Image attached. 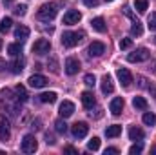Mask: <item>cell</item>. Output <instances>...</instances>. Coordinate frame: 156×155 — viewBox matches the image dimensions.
<instances>
[{
  "label": "cell",
  "mask_w": 156,
  "mask_h": 155,
  "mask_svg": "<svg viewBox=\"0 0 156 155\" xmlns=\"http://www.w3.org/2000/svg\"><path fill=\"white\" fill-rule=\"evenodd\" d=\"M83 37H85L83 31H66L62 35V44L66 47H75V46H78V42L83 40Z\"/></svg>",
  "instance_id": "3957f363"
},
{
  "label": "cell",
  "mask_w": 156,
  "mask_h": 155,
  "mask_svg": "<svg viewBox=\"0 0 156 155\" xmlns=\"http://www.w3.org/2000/svg\"><path fill=\"white\" fill-rule=\"evenodd\" d=\"M55 130H56L58 133H66V131H67V124H66V120H64V119H58V120L55 122Z\"/></svg>",
  "instance_id": "4dcf8cb0"
},
{
  "label": "cell",
  "mask_w": 156,
  "mask_h": 155,
  "mask_svg": "<svg viewBox=\"0 0 156 155\" xmlns=\"http://www.w3.org/2000/svg\"><path fill=\"white\" fill-rule=\"evenodd\" d=\"M91 26H93V29H94V31H98V33H104V31L107 29V26H105V20H104L102 17H96V18H93V20H91Z\"/></svg>",
  "instance_id": "ffe728a7"
},
{
  "label": "cell",
  "mask_w": 156,
  "mask_h": 155,
  "mask_svg": "<svg viewBox=\"0 0 156 155\" xmlns=\"http://www.w3.org/2000/svg\"><path fill=\"white\" fill-rule=\"evenodd\" d=\"M5 68H7V64H5V60H2V59H0V71H2V70H5Z\"/></svg>",
  "instance_id": "f6af8a7d"
},
{
  "label": "cell",
  "mask_w": 156,
  "mask_h": 155,
  "mask_svg": "<svg viewBox=\"0 0 156 155\" xmlns=\"http://www.w3.org/2000/svg\"><path fill=\"white\" fill-rule=\"evenodd\" d=\"M142 120H144V124H145V126H154V124H156V115H154V113H151V112H147V113H144Z\"/></svg>",
  "instance_id": "83f0119b"
},
{
  "label": "cell",
  "mask_w": 156,
  "mask_h": 155,
  "mask_svg": "<svg viewBox=\"0 0 156 155\" xmlns=\"http://www.w3.org/2000/svg\"><path fill=\"white\" fill-rule=\"evenodd\" d=\"M82 104H83V108H87V110H91L93 106H94V95H93V91H83L82 93Z\"/></svg>",
  "instance_id": "ac0fdd59"
},
{
  "label": "cell",
  "mask_w": 156,
  "mask_h": 155,
  "mask_svg": "<svg viewBox=\"0 0 156 155\" xmlns=\"http://www.w3.org/2000/svg\"><path fill=\"white\" fill-rule=\"evenodd\" d=\"M105 2H113V0H105Z\"/></svg>",
  "instance_id": "c3c4849f"
},
{
  "label": "cell",
  "mask_w": 156,
  "mask_h": 155,
  "mask_svg": "<svg viewBox=\"0 0 156 155\" xmlns=\"http://www.w3.org/2000/svg\"><path fill=\"white\" fill-rule=\"evenodd\" d=\"M56 13H58V4H44V6H40L38 13H37V17H38L40 20H44V22H49V20H53L55 17H56Z\"/></svg>",
  "instance_id": "7a4b0ae2"
},
{
  "label": "cell",
  "mask_w": 156,
  "mask_h": 155,
  "mask_svg": "<svg viewBox=\"0 0 156 155\" xmlns=\"http://www.w3.org/2000/svg\"><path fill=\"white\" fill-rule=\"evenodd\" d=\"M115 91V84H113V77L111 75H104L102 77V93L104 95H109Z\"/></svg>",
  "instance_id": "9a60e30c"
},
{
  "label": "cell",
  "mask_w": 156,
  "mask_h": 155,
  "mask_svg": "<svg viewBox=\"0 0 156 155\" xmlns=\"http://www.w3.org/2000/svg\"><path fill=\"white\" fill-rule=\"evenodd\" d=\"M145 82H147V80H145L144 77H138V86H140V88H147V84H145Z\"/></svg>",
  "instance_id": "60d3db41"
},
{
  "label": "cell",
  "mask_w": 156,
  "mask_h": 155,
  "mask_svg": "<svg viewBox=\"0 0 156 155\" xmlns=\"http://www.w3.org/2000/svg\"><path fill=\"white\" fill-rule=\"evenodd\" d=\"M27 82H29V86H31V88H35V89H40V88H45L49 80H47V77H44V75L37 73V75H31Z\"/></svg>",
  "instance_id": "8fae6325"
},
{
  "label": "cell",
  "mask_w": 156,
  "mask_h": 155,
  "mask_svg": "<svg viewBox=\"0 0 156 155\" xmlns=\"http://www.w3.org/2000/svg\"><path fill=\"white\" fill-rule=\"evenodd\" d=\"M147 7H149V2L147 0H134V9L138 13H145Z\"/></svg>",
  "instance_id": "f1b7e54d"
},
{
  "label": "cell",
  "mask_w": 156,
  "mask_h": 155,
  "mask_svg": "<svg viewBox=\"0 0 156 155\" xmlns=\"http://www.w3.org/2000/svg\"><path fill=\"white\" fill-rule=\"evenodd\" d=\"M27 37H29V28H27V26H18V28L15 29V39L26 40Z\"/></svg>",
  "instance_id": "7402d4cb"
},
{
  "label": "cell",
  "mask_w": 156,
  "mask_h": 155,
  "mask_svg": "<svg viewBox=\"0 0 156 155\" xmlns=\"http://www.w3.org/2000/svg\"><path fill=\"white\" fill-rule=\"evenodd\" d=\"M11 26H13V20H11L9 17L2 18V20H0V33H7V31L11 29Z\"/></svg>",
  "instance_id": "4316f807"
},
{
  "label": "cell",
  "mask_w": 156,
  "mask_h": 155,
  "mask_svg": "<svg viewBox=\"0 0 156 155\" xmlns=\"http://www.w3.org/2000/svg\"><path fill=\"white\" fill-rule=\"evenodd\" d=\"M45 142H47V144H51V146H53V144H55V142H56V141H55V139H53V135H49V133H45Z\"/></svg>",
  "instance_id": "f35d334b"
},
{
  "label": "cell",
  "mask_w": 156,
  "mask_h": 155,
  "mask_svg": "<svg viewBox=\"0 0 156 155\" xmlns=\"http://www.w3.org/2000/svg\"><path fill=\"white\" fill-rule=\"evenodd\" d=\"M0 102H2V106H5L13 115H18V100H16V97L13 95V91L11 89H2L0 91Z\"/></svg>",
  "instance_id": "6da1fadb"
},
{
  "label": "cell",
  "mask_w": 156,
  "mask_h": 155,
  "mask_svg": "<svg viewBox=\"0 0 156 155\" xmlns=\"http://www.w3.org/2000/svg\"><path fill=\"white\" fill-rule=\"evenodd\" d=\"M71 131H73V135L76 139H83L87 135V131H89V126H87V122H76V124H73Z\"/></svg>",
  "instance_id": "4fadbf2b"
},
{
  "label": "cell",
  "mask_w": 156,
  "mask_h": 155,
  "mask_svg": "<svg viewBox=\"0 0 156 155\" xmlns=\"http://www.w3.org/2000/svg\"><path fill=\"white\" fill-rule=\"evenodd\" d=\"M0 49H2V39H0Z\"/></svg>",
  "instance_id": "7dc6e473"
},
{
  "label": "cell",
  "mask_w": 156,
  "mask_h": 155,
  "mask_svg": "<svg viewBox=\"0 0 156 155\" xmlns=\"http://www.w3.org/2000/svg\"><path fill=\"white\" fill-rule=\"evenodd\" d=\"M4 2H5V4H11V2H13V0H4Z\"/></svg>",
  "instance_id": "bcb514c9"
},
{
  "label": "cell",
  "mask_w": 156,
  "mask_h": 155,
  "mask_svg": "<svg viewBox=\"0 0 156 155\" xmlns=\"http://www.w3.org/2000/svg\"><path fill=\"white\" fill-rule=\"evenodd\" d=\"M104 53H105V44L104 42H93L87 47V55L89 57H102Z\"/></svg>",
  "instance_id": "30bf717a"
},
{
  "label": "cell",
  "mask_w": 156,
  "mask_h": 155,
  "mask_svg": "<svg viewBox=\"0 0 156 155\" xmlns=\"http://www.w3.org/2000/svg\"><path fill=\"white\" fill-rule=\"evenodd\" d=\"M58 113L62 119H67V117H71L75 113V104L71 102V100H64L62 104H60V108H58Z\"/></svg>",
  "instance_id": "7c38bea8"
},
{
  "label": "cell",
  "mask_w": 156,
  "mask_h": 155,
  "mask_svg": "<svg viewBox=\"0 0 156 155\" xmlns=\"http://www.w3.org/2000/svg\"><path fill=\"white\" fill-rule=\"evenodd\" d=\"M87 148L93 150V152H96V150L100 148V139H98V137H93V139L87 142Z\"/></svg>",
  "instance_id": "d6a6232c"
},
{
  "label": "cell",
  "mask_w": 156,
  "mask_h": 155,
  "mask_svg": "<svg viewBox=\"0 0 156 155\" xmlns=\"http://www.w3.org/2000/svg\"><path fill=\"white\" fill-rule=\"evenodd\" d=\"M9 137H11L9 119H7L5 115H2V113H0V141H2V142H5V141H9Z\"/></svg>",
  "instance_id": "8992f818"
},
{
  "label": "cell",
  "mask_w": 156,
  "mask_h": 155,
  "mask_svg": "<svg viewBox=\"0 0 156 155\" xmlns=\"http://www.w3.org/2000/svg\"><path fill=\"white\" fill-rule=\"evenodd\" d=\"M15 97H16V100L18 102H27V99H29V95H27V91H26V88L24 86H15Z\"/></svg>",
  "instance_id": "44dd1931"
},
{
  "label": "cell",
  "mask_w": 156,
  "mask_h": 155,
  "mask_svg": "<svg viewBox=\"0 0 156 155\" xmlns=\"http://www.w3.org/2000/svg\"><path fill=\"white\" fill-rule=\"evenodd\" d=\"M66 153H73V155H78V150H75L73 146H67V148H66Z\"/></svg>",
  "instance_id": "b9f144b4"
},
{
  "label": "cell",
  "mask_w": 156,
  "mask_h": 155,
  "mask_svg": "<svg viewBox=\"0 0 156 155\" xmlns=\"http://www.w3.org/2000/svg\"><path fill=\"white\" fill-rule=\"evenodd\" d=\"M149 57H151V53H149V49L147 47H138V49H134L133 53H129L127 55V60L129 62H145V60H149Z\"/></svg>",
  "instance_id": "277c9868"
},
{
  "label": "cell",
  "mask_w": 156,
  "mask_h": 155,
  "mask_svg": "<svg viewBox=\"0 0 156 155\" xmlns=\"http://www.w3.org/2000/svg\"><path fill=\"white\" fill-rule=\"evenodd\" d=\"M7 53H9L11 57H20V53H22V44H9V46H7Z\"/></svg>",
  "instance_id": "d4e9b609"
},
{
  "label": "cell",
  "mask_w": 156,
  "mask_h": 155,
  "mask_svg": "<svg viewBox=\"0 0 156 155\" xmlns=\"http://www.w3.org/2000/svg\"><path fill=\"white\" fill-rule=\"evenodd\" d=\"M13 13H15L16 17H24V15L27 13V6H26V4H20V6H16V7L13 9Z\"/></svg>",
  "instance_id": "1f68e13d"
},
{
  "label": "cell",
  "mask_w": 156,
  "mask_h": 155,
  "mask_svg": "<svg viewBox=\"0 0 156 155\" xmlns=\"http://www.w3.org/2000/svg\"><path fill=\"white\" fill-rule=\"evenodd\" d=\"M80 18H82V13L80 11H76V9H69L66 15H64V24L66 26H75V24H78L80 22Z\"/></svg>",
  "instance_id": "9c48e42d"
},
{
  "label": "cell",
  "mask_w": 156,
  "mask_h": 155,
  "mask_svg": "<svg viewBox=\"0 0 156 155\" xmlns=\"http://www.w3.org/2000/svg\"><path fill=\"white\" fill-rule=\"evenodd\" d=\"M133 106H134L136 110H147V100H145L144 97H134V99H133Z\"/></svg>",
  "instance_id": "484cf974"
},
{
  "label": "cell",
  "mask_w": 156,
  "mask_h": 155,
  "mask_svg": "<svg viewBox=\"0 0 156 155\" xmlns=\"http://www.w3.org/2000/svg\"><path fill=\"white\" fill-rule=\"evenodd\" d=\"M116 153H120L118 148H107V150H105V155H116Z\"/></svg>",
  "instance_id": "ab89813d"
},
{
  "label": "cell",
  "mask_w": 156,
  "mask_h": 155,
  "mask_svg": "<svg viewBox=\"0 0 156 155\" xmlns=\"http://www.w3.org/2000/svg\"><path fill=\"white\" fill-rule=\"evenodd\" d=\"M122 133V126L120 124H113V126H109L107 130H105V137H109V139H115Z\"/></svg>",
  "instance_id": "603a6c76"
},
{
  "label": "cell",
  "mask_w": 156,
  "mask_h": 155,
  "mask_svg": "<svg viewBox=\"0 0 156 155\" xmlns=\"http://www.w3.org/2000/svg\"><path fill=\"white\" fill-rule=\"evenodd\" d=\"M147 26L151 31H156V13H151L149 18H147Z\"/></svg>",
  "instance_id": "836d02e7"
},
{
  "label": "cell",
  "mask_w": 156,
  "mask_h": 155,
  "mask_svg": "<svg viewBox=\"0 0 156 155\" xmlns=\"http://www.w3.org/2000/svg\"><path fill=\"white\" fill-rule=\"evenodd\" d=\"M98 2H100V0H83V4H85L87 7H96Z\"/></svg>",
  "instance_id": "74e56055"
},
{
  "label": "cell",
  "mask_w": 156,
  "mask_h": 155,
  "mask_svg": "<svg viewBox=\"0 0 156 155\" xmlns=\"http://www.w3.org/2000/svg\"><path fill=\"white\" fill-rule=\"evenodd\" d=\"M78 70H80V60L75 59V57H69L66 60V73L67 75H76Z\"/></svg>",
  "instance_id": "5bb4252c"
},
{
  "label": "cell",
  "mask_w": 156,
  "mask_h": 155,
  "mask_svg": "<svg viewBox=\"0 0 156 155\" xmlns=\"http://www.w3.org/2000/svg\"><path fill=\"white\" fill-rule=\"evenodd\" d=\"M24 64H26V60H24L22 57H15V60H13V62H11L7 68H9V71H11V73L18 75V73L24 70Z\"/></svg>",
  "instance_id": "2e32d148"
},
{
  "label": "cell",
  "mask_w": 156,
  "mask_h": 155,
  "mask_svg": "<svg viewBox=\"0 0 156 155\" xmlns=\"http://www.w3.org/2000/svg\"><path fill=\"white\" fill-rule=\"evenodd\" d=\"M144 137H145V133H144V130L142 128H138V126H131L129 128V139L131 141H144Z\"/></svg>",
  "instance_id": "d6986e66"
},
{
  "label": "cell",
  "mask_w": 156,
  "mask_h": 155,
  "mask_svg": "<svg viewBox=\"0 0 156 155\" xmlns=\"http://www.w3.org/2000/svg\"><path fill=\"white\" fill-rule=\"evenodd\" d=\"M51 71H53V73H58V68H56V60H55V59L51 60Z\"/></svg>",
  "instance_id": "7bdbcfd3"
},
{
  "label": "cell",
  "mask_w": 156,
  "mask_h": 155,
  "mask_svg": "<svg viewBox=\"0 0 156 155\" xmlns=\"http://www.w3.org/2000/svg\"><path fill=\"white\" fill-rule=\"evenodd\" d=\"M133 46V40L131 39H122L120 40V49H129Z\"/></svg>",
  "instance_id": "8d00e7d4"
},
{
  "label": "cell",
  "mask_w": 156,
  "mask_h": 155,
  "mask_svg": "<svg viewBox=\"0 0 156 155\" xmlns=\"http://www.w3.org/2000/svg\"><path fill=\"white\" fill-rule=\"evenodd\" d=\"M109 110H111V113H113V115H120V113H122V110H123V99H122V97L113 99V100H111V104H109Z\"/></svg>",
  "instance_id": "e0dca14e"
},
{
  "label": "cell",
  "mask_w": 156,
  "mask_h": 155,
  "mask_svg": "<svg viewBox=\"0 0 156 155\" xmlns=\"http://www.w3.org/2000/svg\"><path fill=\"white\" fill-rule=\"evenodd\" d=\"M51 51V42L45 39H38L35 44H33V53L37 55H47Z\"/></svg>",
  "instance_id": "52a82bcc"
},
{
  "label": "cell",
  "mask_w": 156,
  "mask_h": 155,
  "mask_svg": "<svg viewBox=\"0 0 156 155\" xmlns=\"http://www.w3.org/2000/svg\"><path fill=\"white\" fill-rule=\"evenodd\" d=\"M144 33V28H142V24L136 20V22H133V26H131V35L133 37H140Z\"/></svg>",
  "instance_id": "f546056e"
},
{
  "label": "cell",
  "mask_w": 156,
  "mask_h": 155,
  "mask_svg": "<svg viewBox=\"0 0 156 155\" xmlns=\"http://www.w3.org/2000/svg\"><path fill=\"white\" fill-rule=\"evenodd\" d=\"M55 100H56V93L55 91H45V93L40 95V102H44V104H53Z\"/></svg>",
  "instance_id": "cb8c5ba5"
},
{
  "label": "cell",
  "mask_w": 156,
  "mask_h": 155,
  "mask_svg": "<svg viewBox=\"0 0 156 155\" xmlns=\"http://www.w3.org/2000/svg\"><path fill=\"white\" fill-rule=\"evenodd\" d=\"M142 150H144L142 144H133V146L129 148V153L131 155H138V153H142Z\"/></svg>",
  "instance_id": "e575fe53"
},
{
  "label": "cell",
  "mask_w": 156,
  "mask_h": 155,
  "mask_svg": "<svg viewBox=\"0 0 156 155\" xmlns=\"http://www.w3.org/2000/svg\"><path fill=\"white\" fill-rule=\"evenodd\" d=\"M20 148H22V152H24V153H35V152H37V148H38V142H37L35 135H26V137L22 139Z\"/></svg>",
  "instance_id": "5b68a950"
},
{
  "label": "cell",
  "mask_w": 156,
  "mask_h": 155,
  "mask_svg": "<svg viewBox=\"0 0 156 155\" xmlns=\"http://www.w3.org/2000/svg\"><path fill=\"white\" fill-rule=\"evenodd\" d=\"M83 82H85L87 86H94V84H96V77L91 75V73H87V75L83 77Z\"/></svg>",
  "instance_id": "d590c367"
},
{
  "label": "cell",
  "mask_w": 156,
  "mask_h": 155,
  "mask_svg": "<svg viewBox=\"0 0 156 155\" xmlns=\"http://www.w3.org/2000/svg\"><path fill=\"white\" fill-rule=\"evenodd\" d=\"M123 11H125V15H127V17H133V13H131V7H129V6H125V7H123Z\"/></svg>",
  "instance_id": "ee69618b"
},
{
  "label": "cell",
  "mask_w": 156,
  "mask_h": 155,
  "mask_svg": "<svg viewBox=\"0 0 156 155\" xmlns=\"http://www.w3.org/2000/svg\"><path fill=\"white\" fill-rule=\"evenodd\" d=\"M116 77H118V80L122 82L123 88H129L131 82H133V75H131V71H129L127 68H118L116 70Z\"/></svg>",
  "instance_id": "ba28073f"
}]
</instances>
